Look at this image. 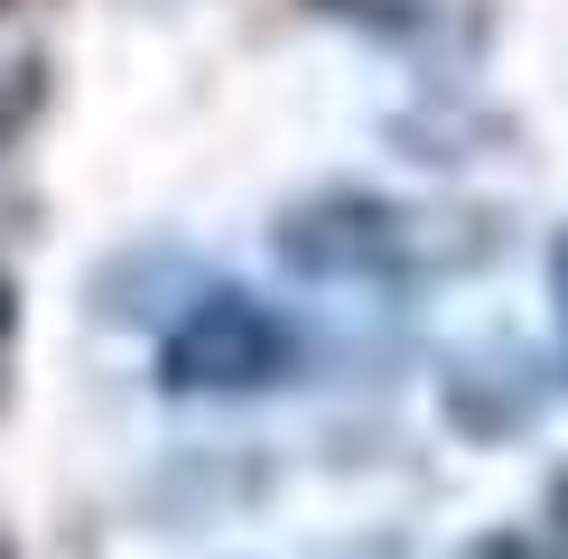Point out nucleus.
<instances>
[{"label":"nucleus","mask_w":568,"mask_h":559,"mask_svg":"<svg viewBox=\"0 0 568 559\" xmlns=\"http://www.w3.org/2000/svg\"><path fill=\"white\" fill-rule=\"evenodd\" d=\"M559 298H568V252H559Z\"/></svg>","instance_id":"7ed1b4c3"},{"label":"nucleus","mask_w":568,"mask_h":559,"mask_svg":"<svg viewBox=\"0 0 568 559\" xmlns=\"http://www.w3.org/2000/svg\"><path fill=\"white\" fill-rule=\"evenodd\" d=\"M280 252L317 280H392V271L419 262V224L373 205V196H326V205L280 224Z\"/></svg>","instance_id":"f03ea898"},{"label":"nucleus","mask_w":568,"mask_h":559,"mask_svg":"<svg viewBox=\"0 0 568 559\" xmlns=\"http://www.w3.org/2000/svg\"><path fill=\"white\" fill-rule=\"evenodd\" d=\"M290 355H298V336L262 308V298H243V289H205L196 308L169 326V383L178 392H252V383H280Z\"/></svg>","instance_id":"f257e3e1"}]
</instances>
